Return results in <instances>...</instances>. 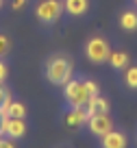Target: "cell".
<instances>
[{"instance_id":"6da1fadb","label":"cell","mask_w":137,"mask_h":148,"mask_svg":"<svg viewBox=\"0 0 137 148\" xmlns=\"http://www.w3.org/2000/svg\"><path fill=\"white\" fill-rule=\"evenodd\" d=\"M98 94H100V89H98L96 81L89 79H70L63 85V96L70 107H85Z\"/></svg>"},{"instance_id":"7a4b0ae2","label":"cell","mask_w":137,"mask_h":148,"mask_svg":"<svg viewBox=\"0 0 137 148\" xmlns=\"http://www.w3.org/2000/svg\"><path fill=\"white\" fill-rule=\"evenodd\" d=\"M72 76H74V63H72L70 57H65V55H52L50 59L46 61V79L50 81L52 85L63 87Z\"/></svg>"},{"instance_id":"3957f363","label":"cell","mask_w":137,"mask_h":148,"mask_svg":"<svg viewBox=\"0 0 137 148\" xmlns=\"http://www.w3.org/2000/svg\"><path fill=\"white\" fill-rule=\"evenodd\" d=\"M63 13V0H41L35 7V15L44 24H55Z\"/></svg>"},{"instance_id":"277c9868","label":"cell","mask_w":137,"mask_h":148,"mask_svg":"<svg viewBox=\"0 0 137 148\" xmlns=\"http://www.w3.org/2000/svg\"><path fill=\"white\" fill-rule=\"evenodd\" d=\"M85 55H87V59H89L91 63H105V61L109 59V55H111V46H109V42H107L105 37L96 35L87 42Z\"/></svg>"},{"instance_id":"5b68a950","label":"cell","mask_w":137,"mask_h":148,"mask_svg":"<svg viewBox=\"0 0 137 148\" xmlns=\"http://www.w3.org/2000/svg\"><path fill=\"white\" fill-rule=\"evenodd\" d=\"M87 129L91 135L96 137H105L109 131H113V122H111L109 113H102V116H89L87 118Z\"/></svg>"},{"instance_id":"8992f818","label":"cell","mask_w":137,"mask_h":148,"mask_svg":"<svg viewBox=\"0 0 137 148\" xmlns=\"http://www.w3.org/2000/svg\"><path fill=\"white\" fill-rule=\"evenodd\" d=\"M2 135H7V137H11V139L24 137V135H26V122H24V118L7 116L5 122H2Z\"/></svg>"},{"instance_id":"52a82bcc","label":"cell","mask_w":137,"mask_h":148,"mask_svg":"<svg viewBox=\"0 0 137 148\" xmlns=\"http://www.w3.org/2000/svg\"><path fill=\"white\" fill-rule=\"evenodd\" d=\"M87 118H89V113L85 107H70V111L65 113V124L72 129H78V126L87 124Z\"/></svg>"},{"instance_id":"ba28073f","label":"cell","mask_w":137,"mask_h":148,"mask_svg":"<svg viewBox=\"0 0 137 148\" xmlns=\"http://www.w3.org/2000/svg\"><path fill=\"white\" fill-rule=\"evenodd\" d=\"M85 109H87V113H89V116H102V113H109V100H107V98H102L100 94H98V96H94V98L85 105Z\"/></svg>"},{"instance_id":"9c48e42d","label":"cell","mask_w":137,"mask_h":148,"mask_svg":"<svg viewBox=\"0 0 137 148\" xmlns=\"http://www.w3.org/2000/svg\"><path fill=\"white\" fill-rule=\"evenodd\" d=\"M89 9V0H63V11L70 15H83Z\"/></svg>"},{"instance_id":"30bf717a","label":"cell","mask_w":137,"mask_h":148,"mask_svg":"<svg viewBox=\"0 0 137 148\" xmlns=\"http://www.w3.org/2000/svg\"><path fill=\"white\" fill-rule=\"evenodd\" d=\"M102 139V146L105 148H124L126 146V137H124V133H118V131H109V133L105 135Z\"/></svg>"},{"instance_id":"8fae6325","label":"cell","mask_w":137,"mask_h":148,"mask_svg":"<svg viewBox=\"0 0 137 148\" xmlns=\"http://www.w3.org/2000/svg\"><path fill=\"white\" fill-rule=\"evenodd\" d=\"M120 26H122L124 31H128V33L137 31V11H124V13L120 15Z\"/></svg>"},{"instance_id":"7c38bea8","label":"cell","mask_w":137,"mask_h":148,"mask_svg":"<svg viewBox=\"0 0 137 148\" xmlns=\"http://www.w3.org/2000/svg\"><path fill=\"white\" fill-rule=\"evenodd\" d=\"M107 61H109L115 70H124L128 65V55H126V52H122V50H115V52L111 50V55H109V59H107Z\"/></svg>"},{"instance_id":"4fadbf2b","label":"cell","mask_w":137,"mask_h":148,"mask_svg":"<svg viewBox=\"0 0 137 148\" xmlns=\"http://www.w3.org/2000/svg\"><path fill=\"white\" fill-rule=\"evenodd\" d=\"M124 83L131 89H137V65H126L124 68Z\"/></svg>"},{"instance_id":"5bb4252c","label":"cell","mask_w":137,"mask_h":148,"mask_svg":"<svg viewBox=\"0 0 137 148\" xmlns=\"http://www.w3.org/2000/svg\"><path fill=\"white\" fill-rule=\"evenodd\" d=\"M7 116H11V118H24V116H26V107H24L22 102L13 100V102H11V107H9V113H7Z\"/></svg>"},{"instance_id":"9a60e30c","label":"cell","mask_w":137,"mask_h":148,"mask_svg":"<svg viewBox=\"0 0 137 148\" xmlns=\"http://www.w3.org/2000/svg\"><path fill=\"white\" fill-rule=\"evenodd\" d=\"M9 50H11V42H9V37L0 33V57H5Z\"/></svg>"},{"instance_id":"2e32d148","label":"cell","mask_w":137,"mask_h":148,"mask_svg":"<svg viewBox=\"0 0 137 148\" xmlns=\"http://www.w3.org/2000/svg\"><path fill=\"white\" fill-rule=\"evenodd\" d=\"M9 98H11V92L5 87V83H0V105H5Z\"/></svg>"},{"instance_id":"e0dca14e","label":"cell","mask_w":137,"mask_h":148,"mask_svg":"<svg viewBox=\"0 0 137 148\" xmlns=\"http://www.w3.org/2000/svg\"><path fill=\"white\" fill-rule=\"evenodd\" d=\"M7 74H9V70H7V63L2 61V57H0V83H5V81H7Z\"/></svg>"},{"instance_id":"ac0fdd59","label":"cell","mask_w":137,"mask_h":148,"mask_svg":"<svg viewBox=\"0 0 137 148\" xmlns=\"http://www.w3.org/2000/svg\"><path fill=\"white\" fill-rule=\"evenodd\" d=\"M24 5H26V0H13V2H11V7H13L15 11H20Z\"/></svg>"},{"instance_id":"d6986e66","label":"cell","mask_w":137,"mask_h":148,"mask_svg":"<svg viewBox=\"0 0 137 148\" xmlns=\"http://www.w3.org/2000/svg\"><path fill=\"white\" fill-rule=\"evenodd\" d=\"M2 122H5V116L0 113V133H2Z\"/></svg>"},{"instance_id":"ffe728a7","label":"cell","mask_w":137,"mask_h":148,"mask_svg":"<svg viewBox=\"0 0 137 148\" xmlns=\"http://www.w3.org/2000/svg\"><path fill=\"white\" fill-rule=\"evenodd\" d=\"M2 5H5V0H0V9H2Z\"/></svg>"},{"instance_id":"44dd1931","label":"cell","mask_w":137,"mask_h":148,"mask_svg":"<svg viewBox=\"0 0 137 148\" xmlns=\"http://www.w3.org/2000/svg\"><path fill=\"white\" fill-rule=\"evenodd\" d=\"M133 2H135V7H137V0H133Z\"/></svg>"}]
</instances>
